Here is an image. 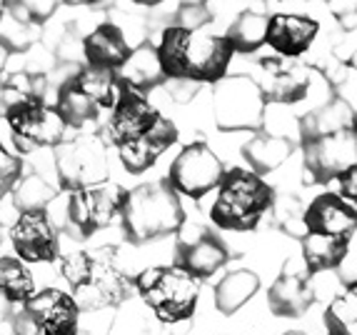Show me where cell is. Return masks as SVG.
<instances>
[{"mask_svg": "<svg viewBox=\"0 0 357 335\" xmlns=\"http://www.w3.org/2000/svg\"><path fill=\"white\" fill-rule=\"evenodd\" d=\"M107 140L118 148L128 173L137 175L153 168L167 148H173L178 140V128L173 126V120L158 113L143 93L123 88L110 108Z\"/></svg>", "mask_w": 357, "mask_h": 335, "instance_id": "obj_1", "label": "cell"}, {"mask_svg": "<svg viewBox=\"0 0 357 335\" xmlns=\"http://www.w3.org/2000/svg\"><path fill=\"white\" fill-rule=\"evenodd\" d=\"M155 53L165 78L195 83H220L232 60V48L225 36L183 25L167 28Z\"/></svg>", "mask_w": 357, "mask_h": 335, "instance_id": "obj_2", "label": "cell"}, {"mask_svg": "<svg viewBox=\"0 0 357 335\" xmlns=\"http://www.w3.org/2000/svg\"><path fill=\"white\" fill-rule=\"evenodd\" d=\"M60 273L70 283L73 300L77 303V308L98 311V308L118 306L130 293V281L126 278V273L115 268L105 251L66 253L60 258Z\"/></svg>", "mask_w": 357, "mask_h": 335, "instance_id": "obj_3", "label": "cell"}, {"mask_svg": "<svg viewBox=\"0 0 357 335\" xmlns=\"http://www.w3.org/2000/svg\"><path fill=\"white\" fill-rule=\"evenodd\" d=\"M120 218L132 243H148L160 235L178 233L185 223V210L167 180H158L126 193Z\"/></svg>", "mask_w": 357, "mask_h": 335, "instance_id": "obj_4", "label": "cell"}, {"mask_svg": "<svg viewBox=\"0 0 357 335\" xmlns=\"http://www.w3.org/2000/svg\"><path fill=\"white\" fill-rule=\"evenodd\" d=\"M218 188L220 191L210 208V221L222 230H255L262 216L275 203L273 188L257 173L243 168H232L230 173L222 175Z\"/></svg>", "mask_w": 357, "mask_h": 335, "instance_id": "obj_5", "label": "cell"}, {"mask_svg": "<svg viewBox=\"0 0 357 335\" xmlns=\"http://www.w3.org/2000/svg\"><path fill=\"white\" fill-rule=\"evenodd\" d=\"M137 295L162 323L190 320L200 298V281L180 265H155L132 281Z\"/></svg>", "mask_w": 357, "mask_h": 335, "instance_id": "obj_6", "label": "cell"}, {"mask_svg": "<svg viewBox=\"0 0 357 335\" xmlns=\"http://www.w3.org/2000/svg\"><path fill=\"white\" fill-rule=\"evenodd\" d=\"M0 110L8 120L13 138L23 148H48L66 138L68 126L55 108H48L45 100L23 88H8L0 93Z\"/></svg>", "mask_w": 357, "mask_h": 335, "instance_id": "obj_7", "label": "cell"}, {"mask_svg": "<svg viewBox=\"0 0 357 335\" xmlns=\"http://www.w3.org/2000/svg\"><path fill=\"white\" fill-rule=\"evenodd\" d=\"M115 98V73L83 68L63 83L55 110L68 128H83L113 108Z\"/></svg>", "mask_w": 357, "mask_h": 335, "instance_id": "obj_8", "label": "cell"}, {"mask_svg": "<svg viewBox=\"0 0 357 335\" xmlns=\"http://www.w3.org/2000/svg\"><path fill=\"white\" fill-rule=\"evenodd\" d=\"M80 308L70 293L45 288L25 300V308L13 320L15 335H77Z\"/></svg>", "mask_w": 357, "mask_h": 335, "instance_id": "obj_9", "label": "cell"}, {"mask_svg": "<svg viewBox=\"0 0 357 335\" xmlns=\"http://www.w3.org/2000/svg\"><path fill=\"white\" fill-rule=\"evenodd\" d=\"M55 163H58L60 183L70 191L90 188L105 183L107 148L98 135H80L75 140H63L55 145Z\"/></svg>", "mask_w": 357, "mask_h": 335, "instance_id": "obj_10", "label": "cell"}, {"mask_svg": "<svg viewBox=\"0 0 357 335\" xmlns=\"http://www.w3.org/2000/svg\"><path fill=\"white\" fill-rule=\"evenodd\" d=\"M225 168L222 161L208 148V143H190L180 150V156L170 165L167 173V186L178 195H188L192 200H200L210 191L220 186Z\"/></svg>", "mask_w": 357, "mask_h": 335, "instance_id": "obj_11", "label": "cell"}, {"mask_svg": "<svg viewBox=\"0 0 357 335\" xmlns=\"http://www.w3.org/2000/svg\"><path fill=\"white\" fill-rule=\"evenodd\" d=\"M126 193V188L115 186L110 180L100 186L77 188L68 198V221L83 238H90L120 216Z\"/></svg>", "mask_w": 357, "mask_h": 335, "instance_id": "obj_12", "label": "cell"}, {"mask_svg": "<svg viewBox=\"0 0 357 335\" xmlns=\"http://www.w3.org/2000/svg\"><path fill=\"white\" fill-rule=\"evenodd\" d=\"M265 115V96L257 83L248 78L220 80L215 90V118L222 131L257 128Z\"/></svg>", "mask_w": 357, "mask_h": 335, "instance_id": "obj_13", "label": "cell"}, {"mask_svg": "<svg viewBox=\"0 0 357 335\" xmlns=\"http://www.w3.org/2000/svg\"><path fill=\"white\" fill-rule=\"evenodd\" d=\"M357 145L355 128H340L333 133H322L315 138H305V165L315 183L337 178L347 168L355 165Z\"/></svg>", "mask_w": 357, "mask_h": 335, "instance_id": "obj_14", "label": "cell"}, {"mask_svg": "<svg viewBox=\"0 0 357 335\" xmlns=\"http://www.w3.org/2000/svg\"><path fill=\"white\" fill-rule=\"evenodd\" d=\"M227 248L213 230L195 223L180 225L178 238V263L183 270H188L192 278L203 281V278L215 276L222 265L227 263Z\"/></svg>", "mask_w": 357, "mask_h": 335, "instance_id": "obj_15", "label": "cell"}, {"mask_svg": "<svg viewBox=\"0 0 357 335\" xmlns=\"http://www.w3.org/2000/svg\"><path fill=\"white\" fill-rule=\"evenodd\" d=\"M10 243L20 260L50 263L58 258V233L45 208L23 210L10 228Z\"/></svg>", "mask_w": 357, "mask_h": 335, "instance_id": "obj_16", "label": "cell"}, {"mask_svg": "<svg viewBox=\"0 0 357 335\" xmlns=\"http://www.w3.org/2000/svg\"><path fill=\"white\" fill-rule=\"evenodd\" d=\"M357 213L355 205L335 193H322L305 208L303 225L305 233L312 235H352L355 233Z\"/></svg>", "mask_w": 357, "mask_h": 335, "instance_id": "obj_17", "label": "cell"}, {"mask_svg": "<svg viewBox=\"0 0 357 335\" xmlns=\"http://www.w3.org/2000/svg\"><path fill=\"white\" fill-rule=\"evenodd\" d=\"M317 20L307 18V15H285L278 13L273 18H268V30H265V43L275 53L285 55V58H298V55L307 53L310 45L317 38Z\"/></svg>", "mask_w": 357, "mask_h": 335, "instance_id": "obj_18", "label": "cell"}, {"mask_svg": "<svg viewBox=\"0 0 357 335\" xmlns=\"http://www.w3.org/2000/svg\"><path fill=\"white\" fill-rule=\"evenodd\" d=\"M83 53L88 60V68L115 73L130 55V45H128L126 33L118 25L102 23L83 40Z\"/></svg>", "mask_w": 357, "mask_h": 335, "instance_id": "obj_19", "label": "cell"}, {"mask_svg": "<svg viewBox=\"0 0 357 335\" xmlns=\"http://www.w3.org/2000/svg\"><path fill=\"white\" fill-rule=\"evenodd\" d=\"M352 235H312L305 233L303 238V260L307 276L335 270L350 253Z\"/></svg>", "mask_w": 357, "mask_h": 335, "instance_id": "obj_20", "label": "cell"}, {"mask_svg": "<svg viewBox=\"0 0 357 335\" xmlns=\"http://www.w3.org/2000/svg\"><path fill=\"white\" fill-rule=\"evenodd\" d=\"M270 311L280 318H298L312 306L310 283L298 273H285L270 288Z\"/></svg>", "mask_w": 357, "mask_h": 335, "instance_id": "obj_21", "label": "cell"}, {"mask_svg": "<svg viewBox=\"0 0 357 335\" xmlns=\"http://www.w3.org/2000/svg\"><path fill=\"white\" fill-rule=\"evenodd\" d=\"M165 78L158 63V53L150 45H140L130 50L126 63L115 70V83H123V88H130L135 93H143L145 88H153Z\"/></svg>", "mask_w": 357, "mask_h": 335, "instance_id": "obj_22", "label": "cell"}, {"mask_svg": "<svg viewBox=\"0 0 357 335\" xmlns=\"http://www.w3.org/2000/svg\"><path fill=\"white\" fill-rule=\"evenodd\" d=\"M257 290H260V278H257L252 270H230V273L218 283V288H215V303H218L220 313L232 315V313H238L248 300L255 298Z\"/></svg>", "mask_w": 357, "mask_h": 335, "instance_id": "obj_23", "label": "cell"}, {"mask_svg": "<svg viewBox=\"0 0 357 335\" xmlns=\"http://www.w3.org/2000/svg\"><path fill=\"white\" fill-rule=\"evenodd\" d=\"M265 30H268V15L248 10L230 25L225 38L232 53H255L260 45H265Z\"/></svg>", "mask_w": 357, "mask_h": 335, "instance_id": "obj_24", "label": "cell"}, {"mask_svg": "<svg viewBox=\"0 0 357 335\" xmlns=\"http://www.w3.org/2000/svg\"><path fill=\"white\" fill-rule=\"evenodd\" d=\"M36 295L30 270L18 258H0V298L8 303H25Z\"/></svg>", "mask_w": 357, "mask_h": 335, "instance_id": "obj_25", "label": "cell"}, {"mask_svg": "<svg viewBox=\"0 0 357 335\" xmlns=\"http://www.w3.org/2000/svg\"><path fill=\"white\" fill-rule=\"evenodd\" d=\"M290 140L285 138H255L245 148V158L252 163V173H268L290 156Z\"/></svg>", "mask_w": 357, "mask_h": 335, "instance_id": "obj_26", "label": "cell"}, {"mask_svg": "<svg viewBox=\"0 0 357 335\" xmlns=\"http://www.w3.org/2000/svg\"><path fill=\"white\" fill-rule=\"evenodd\" d=\"M325 328L328 335H357V298L355 290L350 295H340L325 311Z\"/></svg>", "mask_w": 357, "mask_h": 335, "instance_id": "obj_27", "label": "cell"}, {"mask_svg": "<svg viewBox=\"0 0 357 335\" xmlns=\"http://www.w3.org/2000/svg\"><path fill=\"white\" fill-rule=\"evenodd\" d=\"M53 198V191L48 188V183H43L40 178L23 180V186L18 188V203L23 205V210L43 208Z\"/></svg>", "mask_w": 357, "mask_h": 335, "instance_id": "obj_28", "label": "cell"}, {"mask_svg": "<svg viewBox=\"0 0 357 335\" xmlns=\"http://www.w3.org/2000/svg\"><path fill=\"white\" fill-rule=\"evenodd\" d=\"M18 178H20V163L3 148V143H0V183H3L6 191H10V188L18 183Z\"/></svg>", "mask_w": 357, "mask_h": 335, "instance_id": "obj_29", "label": "cell"}, {"mask_svg": "<svg viewBox=\"0 0 357 335\" xmlns=\"http://www.w3.org/2000/svg\"><path fill=\"white\" fill-rule=\"evenodd\" d=\"M340 180V191H342V195L340 198H345L347 203H355V183H357V168H347L345 173H340L337 175Z\"/></svg>", "mask_w": 357, "mask_h": 335, "instance_id": "obj_30", "label": "cell"}, {"mask_svg": "<svg viewBox=\"0 0 357 335\" xmlns=\"http://www.w3.org/2000/svg\"><path fill=\"white\" fill-rule=\"evenodd\" d=\"M25 6L36 13V15H45V13L53 10L55 3H53V0H25Z\"/></svg>", "mask_w": 357, "mask_h": 335, "instance_id": "obj_31", "label": "cell"}, {"mask_svg": "<svg viewBox=\"0 0 357 335\" xmlns=\"http://www.w3.org/2000/svg\"><path fill=\"white\" fill-rule=\"evenodd\" d=\"M70 6H96V3H102V0H66Z\"/></svg>", "mask_w": 357, "mask_h": 335, "instance_id": "obj_32", "label": "cell"}, {"mask_svg": "<svg viewBox=\"0 0 357 335\" xmlns=\"http://www.w3.org/2000/svg\"><path fill=\"white\" fill-rule=\"evenodd\" d=\"M8 10V0H0V23H3V15Z\"/></svg>", "mask_w": 357, "mask_h": 335, "instance_id": "obj_33", "label": "cell"}, {"mask_svg": "<svg viewBox=\"0 0 357 335\" xmlns=\"http://www.w3.org/2000/svg\"><path fill=\"white\" fill-rule=\"evenodd\" d=\"M287 335H307V333H303V330H292V333H287Z\"/></svg>", "mask_w": 357, "mask_h": 335, "instance_id": "obj_34", "label": "cell"}, {"mask_svg": "<svg viewBox=\"0 0 357 335\" xmlns=\"http://www.w3.org/2000/svg\"><path fill=\"white\" fill-rule=\"evenodd\" d=\"M6 193H8V191H6V188H3V183H0V198L6 195Z\"/></svg>", "mask_w": 357, "mask_h": 335, "instance_id": "obj_35", "label": "cell"}, {"mask_svg": "<svg viewBox=\"0 0 357 335\" xmlns=\"http://www.w3.org/2000/svg\"><path fill=\"white\" fill-rule=\"evenodd\" d=\"M140 3H155V0H140Z\"/></svg>", "mask_w": 357, "mask_h": 335, "instance_id": "obj_36", "label": "cell"}]
</instances>
